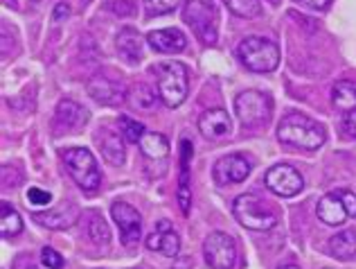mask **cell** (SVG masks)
Wrapping results in <instances>:
<instances>
[{
  "label": "cell",
  "instance_id": "2",
  "mask_svg": "<svg viewBox=\"0 0 356 269\" xmlns=\"http://www.w3.org/2000/svg\"><path fill=\"white\" fill-rule=\"evenodd\" d=\"M241 63L252 72H273L280 63V48L275 41L264 36H246L237 45Z\"/></svg>",
  "mask_w": 356,
  "mask_h": 269
},
{
  "label": "cell",
  "instance_id": "7",
  "mask_svg": "<svg viewBox=\"0 0 356 269\" xmlns=\"http://www.w3.org/2000/svg\"><path fill=\"white\" fill-rule=\"evenodd\" d=\"M235 114L239 118V123L248 129H257L264 127L270 114H273V105H270V98L264 95L259 91H243L235 100Z\"/></svg>",
  "mask_w": 356,
  "mask_h": 269
},
{
  "label": "cell",
  "instance_id": "4",
  "mask_svg": "<svg viewBox=\"0 0 356 269\" xmlns=\"http://www.w3.org/2000/svg\"><path fill=\"white\" fill-rule=\"evenodd\" d=\"M232 213L241 226H246L250 231H268L277 224V215L270 210L257 194H239L232 203Z\"/></svg>",
  "mask_w": 356,
  "mask_h": 269
},
{
  "label": "cell",
  "instance_id": "27",
  "mask_svg": "<svg viewBox=\"0 0 356 269\" xmlns=\"http://www.w3.org/2000/svg\"><path fill=\"white\" fill-rule=\"evenodd\" d=\"M88 236L95 245H106L111 240V231L106 226V222L102 215H97V213H92L88 217Z\"/></svg>",
  "mask_w": 356,
  "mask_h": 269
},
{
  "label": "cell",
  "instance_id": "32",
  "mask_svg": "<svg viewBox=\"0 0 356 269\" xmlns=\"http://www.w3.org/2000/svg\"><path fill=\"white\" fill-rule=\"evenodd\" d=\"M41 261H43V265L48 267V269H63V258L54 252V249H50V247H43L41 249Z\"/></svg>",
  "mask_w": 356,
  "mask_h": 269
},
{
  "label": "cell",
  "instance_id": "3",
  "mask_svg": "<svg viewBox=\"0 0 356 269\" xmlns=\"http://www.w3.org/2000/svg\"><path fill=\"white\" fill-rule=\"evenodd\" d=\"M156 86H158V98L163 100V105L170 109L181 107L187 100V68L178 61H165L156 70Z\"/></svg>",
  "mask_w": 356,
  "mask_h": 269
},
{
  "label": "cell",
  "instance_id": "29",
  "mask_svg": "<svg viewBox=\"0 0 356 269\" xmlns=\"http://www.w3.org/2000/svg\"><path fill=\"white\" fill-rule=\"evenodd\" d=\"M129 100H131V105H134L136 109L149 111V109H154V105H156V93L152 89H147V86H138L129 95Z\"/></svg>",
  "mask_w": 356,
  "mask_h": 269
},
{
  "label": "cell",
  "instance_id": "23",
  "mask_svg": "<svg viewBox=\"0 0 356 269\" xmlns=\"http://www.w3.org/2000/svg\"><path fill=\"white\" fill-rule=\"evenodd\" d=\"M330 254L336 261H350L356 256V229L341 231L330 240Z\"/></svg>",
  "mask_w": 356,
  "mask_h": 269
},
{
  "label": "cell",
  "instance_id": "35",
  "mask_svg": "<svg viewBox=\"0 0 356 269\" xmlns=\"http://www.w3.org/2000/svg\"><path fill=\"white\" fill-rule=\"evenodd\" d=\"M339 192H341V197H343L345 208H348V215L356 217V194L350 192V190H339Z\"/></svg>",
  "mask_w": 356,
  "mask_h": 269
},
{
  "label": "cell",
  "instance_id": "40",
  "mask_svg": "<svg viewBox=\"0 0 356 269\" xmlns=\"http://www.w3.org/2000/svg\"><path fill=\"white\" fill-rule=\"evenodd\" d=\"M30 3H39V0H30Z\"/></svg>",
  "mask_w": 356,
  "mask_h": 269
},
{
  "label": "cell",
  "instance_id": "24",
  "mask_svg": "<svg viewBox=\"0 0 356 269\" xmlns=\"http://www.w3.org/2000/svg\"><path fill=\"white\" fill-rule=\"evenodd\" d=\"M332 100L334 107L343 111V114L356 111V84H352V82H339L332 91Z\"/></svg>",
  "mask_w": 356,
  "mask_h": 269
},
{
  "label": "cell",
  "instance_id": "30",
  "mask_svg": "<svg viewBox=\"0 0 356 269\" xmlns=\"http://www.w3.org/2000/svg\"><path fill=\"white\" fill-rule=\"evenodd\" d=\"M178 3H181V0H145V9L149 16H165V14H172L178 7Z\"/></svg>",
  "mask_w": 356,
  "mask_h": 269
},
{
  "label": "cell",
  "instance_id": "39",
  "mask_svg": "<svg viewBox=\"0 0 356 269\" xmlns=\"http://www.w3.org/2000/svg\"><path fill=\"white\" fill-rule=\"evenodd\" d=\"M90 3V0H81V5H88Z\"/></svg>",
  "mask_w": 356,
  "mask_h": 269
},
{
  "label": "cell",
  "instance_id": "22",
  "mask_svg": "<svg viewBox=\"0 0 356 269\" xmlns=\"http://www.w3.org/2000/svg\"><path fill=\"white\" fill-rule=\"evenodd\" d=\"M138 145L147 159H152V161H163L167 159V154H170V141H167L163 134H156V132H145Z\"/></svg>",
  "mask_w": 356,
  "mask_h": 269
},
{
  "label": "cell",
  "instance_id": "41",
  "mask_svg": "<svg viewBox=\"0 0 356 269\" xmlns=\"http://www.w3.org/2000/svg\"><path fill=\"white\" fill-rule=\"evenodd\" d=\"M30 269H36V267H30Z\"/></svg>",
  "mask_w": 356,
  "mask_h": 269
},
{
  "label": "cell",
  "instance_id": "13",
  "mask_svg": "<svg viewBox=\"0 0 356 269\" xmlns=\"http://www.w3.org/2000/svg\"><path fill=\"white\" fill-rule=\"evenodd\" d=\"M147 249L152 252H158L163 256H170L174 258L178 252H181V238L172 229V224L167 220H161L154 229V233L147 238Z\"/></svg>",
  "mask_w": 356,
  "mask_h": 269
},
{
  "label": "cell",
  "instance_id": "12",
  "mask_svg": "<svg viewBox=\"0 0 356 269\" xmlns=\"http://www.w3.org/2000/svg\"><path fill=\"white\" fill-rule=\"evenodd\" d=\"M88 95L106 107H118L122 102L129 100L127 86L122 84V82L108 79V77H92L88 82Z\"/></svg>",
  "mask_w": 356,
  "mask_h": 269
},
{
  "label": "cell",
  "instance_id": "8",
  "mask_svg": "<svg viewBox=\"0 0 356 269\" xmlns=\"http://www.w3.org/2000/svg\"><path fill=\"white\" fill-rule=\"evenodd\" d=\"M203 256H205V263L212 269H232L237 263V245L228 233L214 231V233L205 238Z\"/></svg>",
  "mask_w": 356,
  "mask_h": 269
},
{
  "label": "cell",
  "instance_id": "6",
  "mask_svg": "<svg viewBox=\"0 0 356 269\" xmlns=\"http://www.w3.org/2000/svg\"><path fill=\"white\" fill-rule=\"evenodd\" d=\"M183 21L192 27L203 43L212 45L217 41V7L212 0H185Z\"/></svg>",
  "mask_w": 356,
  "mask_h": 269
},
{
  "label": "cell",
  "instance_id": "11",
  "mask_svg": "<svg viewBox=\"0 0 356 269\" xmlns=\"http://www.w3.org/2000/svg\"><path fill=\"white\" fill-rule=\"evenodd\" d=\"M252 170L250 161L246 156L241 154H228V156H221V159L214 163V179L221 185H228V183H241L243 179L248 177Z\"/></svg>",
  "mask_w": 356,
  "mask_h": 269
},
{
  "label": "cell",
  "instance_id": "21",
  "mask_svg": "<svg viewBox=\"0 0 356 269\" xmlns=\"http://www.w3.org/2000/svg\"><path fill=\"white\" fill-rule=\"evenodd\" d=\"M97 143H99L102 156L106 159V163H111V165L124 163V143H122V138L115 132H111V129H102Z\"/></svg>",
  "mask_w": 356,
  "mask_h": 269
},
{
  "label": "cell",
  "instance_id": "9",
  "mask_svg": "<svg viewBox=\"0 0 356 269\" xmlns=\"http://www.w3.org/2000/svg\"><path fill=\"white\" fill-rule=\"evenodd\" d=\"M264 183L268 190H273L280 197H296V194L302 190L305 179L296 168L282 163V165H273V168L266 172Z\"/></svg>",
  "mask_w": 356,
  "mask_h": 269
},
{
  "label": "cell",
  "instance_id": "25",
  "mask_svg": "<svg viewBox=\"0 0 356 269\" xmlns=\"http://www.w3.org/2000/svg\"><path fill=\"white\" fill-rule=\"evenodd\" d=\"M23 231V220L21 215L14 210L12 203L3 201V206H0V233H3V238H14Z\"/></svg>",
  "mask_w": 356,
  "mask_h": 269
},
{
  "label": "cell",
  "instance_id": "18",
  "mask_svg": "<svg viewBox=\"0 0 356 269\" xmlns=\"http://www.w3.org/2000/svg\"><path fill=\"white\" fill-rule=\"evenodd\" d=\"M199 129L205 138H223L230 132V116L223 109H210L199 118Z\"/></svg>",
  "mask_w": 356,
  "mask_h": 269
},
{
  "label": "cell",
  "instance_id": "33",
  "mask_svg": "<svg viewBox=\"0 0 356 269\" xmlns=\"http://www.w3.org/2000/svg\"><path fill=\"white\" fill-rule=\"evenodd\" d=\"M341 134L348 141H356V111L345 114V118L341 120Z\"/></svg>",
  "mask_w": 356,
  "mask_h": 269
},
{
  "label": "cell",
  "instance_id": "16",
  "mask_svg": "<svg viewBox=\"0 0 356 269\" xmlns=\"http://www.w3.org/2000/svg\"><path fill=\"white\" fill-rule=\"evenodd\" d=\"M88 114L81 105H77L74 100H61L57 105V116H54V125L59 132H72L79 129L81 125H86Z\"/></svg>",
  "mask_w": 356,
  "mask_h": 269
},
{
  "label": "cell",
  "instance_id": "19",
  "mask_svg": "<svg viewBox=\"0 0 356 269\" xmlns=\"http://www.w3.org/2000/svg\"><path fill=\"white\" fill-rule=\"evenodd\" d=\"M118 54L131 66L143 59V36L138 34V30L134 27H124L120 34H118Z\"/></svg>",
  "mask_w": 356,
  "mask_h": 269
},
{
  "label": "cell",
  "instance_id": "37",
  "mask_svg": "<svg viewBox=\"0 0 356 269\" xmlns=\"http://www.w3.org/2000/svg\"><path fill=\"white\" fill-rule=\"evenodd\" d=\"M54 21H61V18H68L70 16V7L68 5H63V3H59L57 7H54Z\"/></svg>",
  "mask_w": 356,
  "mask_h": 269
},
{
  "label": "cell",
  "instance_id": "5",
  "mask_svg": "<svg viewBox=\"0 0 356 269\" xmlns=\"http://www.w3.org/2000/svg\"><path fill=\"white\" fill-rule=\"evenodd\" d=\"M63 163L79 188L88 192H95L99 188L102 174H99L95 156L88 150H83V147H70V150L63 152Z\"/></svg>",
  "mask_w": 356,
  "mask_h": 269
},
{
  "label": "cell",
  "instance_id": "14",
  "mask_svg": "<svg viewBox=\"0 0 356 269\" xmlns=\"http://www.w3.org/2000/svg\"><path fill=\"white\" fill-rule=\"evenodd\" d=\"M34 222H39L45 229H70L79 220V208L74 203H61L59 208H50L45 213H34Z\"/></svg>",
  "mask_w": 356,
  "mask_h": 269
},
{
  "label": "cell",
  "instance_id": "1",
  "mask_svg": "<svg viewBox=\"0 0 356 269\" xmlns=\"http://www.w3.org/2000/svg\"><path fill=\"white\" fill-rule=\"evenodd\" d=\"M277 138L284 145L314 152L318 147L325 145L327 132L321 123H316V120L307 116H286L277 127Z\"/></svg>",
  "mask_w": 356,
  "mask_h": 269
},
{
  "label": "cell",
  "instance_id": "36",
  "mask_svg": "<svg viewBox=\"0 0 356 269\" xmlns=\"http://www.w3.org/2000/svg\"><path fill=\"white\" fill-rule=\"evenodd\" d=\"M296 3H300L302 7H309V9H325L332 0H296Z\"/></svg>",
  "mask_w": 356,
  "mask_h": 269
},
{
  "label": "cell",
  "instance_id": "26",
  "mask_svg": "<svg viewBox=\"0 0 356 269\" xmlns=\"http://www.w3.org/2000/svg\"><path fill=\"white\" fill-rule=\"evenodd\" d=\"M226 7L239 18H257L261 14L259 0H223Z\"/></svg>",
  "mask_w": 356,
  "mask_h": 269
},
{
  "label": "cell",
  "instance_id": "34",
  "mask_svg": "<svg viewBox=\"0 0 356 269\" xmlns=\"http://www.w3.org/2000/svg\"><path fill=\"white\" fill-rule=\"evenodd\" d=\"M108 7L113 9V14L118 16H134V9H136V5L131 3V0H113V3H108Z\"/></svg>",
  "mask_w": 356,
  "mask_h": 269
},
{
  "label": "cell",
  "instance_id": "38",
  "mask_svg": "<svg viewBox=\"0 0 356 269\" xmlns=\"http://www.w3.org/2000/svg\"><path fill=\"white\" fill-rule=\"evenodd\" d=\"M277 269H300V267H296V265H282V267H277Z\"/></svg>",
  "mask_w": 356,
  "mask_h": 269
},
{
  "label": "cell",
  "instance_id": "28",
  "mask_svg": "<svg viewBox=\"0 0 356 269\" xmlns=\"http://www.w3.org/2000/svg\"><path fill=\"white\" fill-rule=\"evenodd\" d=\"M120 129H122V136H124L129 143H140V138L145 134L143 123H138V120L129 118V116L120 118Z\"/></svg>",
  "mask_w": 356,
  "mask_h": 269
},
{
  "label": "cell",
  "instance_id": "17",
  "mask_svg": "<svg viewBox=\"0 0 356 269\" xmlns=\"http://www.w3.org/2000/svg\"><path fill=\"white\" fill-rule=\"evenodd\" d=\"M316 213H318V217H321L325 224H330V226H341L343 222L350 217L348 215V208H345L343 197H341L339 190L325 194V197L318 201Z\"/></svg>",
  "mask_w": 356,
  "mask_h": 269
},
{
  "label": "cell",
  "instance_id": "15",
  "mask_svg": "<svg viewBox=\"0 0 356 269\" xmlns=\"http://www.w3.org/2000/svg\"><path fill=\"white\" fill-rule=\"evenodd\" d=\"M147 41L149 45L156 50V52H163V54H178L185 50L187 39L181 30L176 27H167V30H154L147 34Z\"/></svg>",
  "mask_w": 356,
  "mask_h": 269
},
{
  "label": "cell",
  "instance_id": "42",
  "mask_svg": "<svg viewBox=\"0 0 356 269\" xmlns=\"http://www.w3.org/2000/svg\"><path fill=\"white\" fill-rule=\"evenodd\" d=\"M273 3H275V0H273Z\"/></svg>",
  "mask_w": 356,
  "mask_h": 269
},
{
  "label": "cell",
  "instance_id": "10",
  "mask_svg": "<svg viewBox=\"0 0 356 269\" xmlns=\"http://www.w3.org/2000/svg\"><path fill=\"white\" fill-rule=\"evenodd\" d=\"M111 215H113L115 224L120 229V238L124 245H136L140 240V233H143V217H140V213L129 206L127 201H115L113 206H111Z\"/></svg>",
  "mask_w": 356,
  "mask_h": 269
},
{
  "label": "cell",
  "instance_id": "31",
  "mask_svg": "<svg viewBox=\"0 0 356 269\" xmlns=\"http://www.w3.org/2000/svg\"><path fill=\"white\" fill-rule=\"evenodd\" d=\"M25 199L32 203V206L41 208V206H48L52 201V194L48 190H41V188H30L25 192Z\"/></svg>",
  "mask_w": 356,
  "mask_h": 269
},
{
  "label": "cell",
  "instance_id": "20",
  "mask_svg": "<svg viewBox=\"0 0 356 269\" xmlns=\"http://www.w3.org/2000/svg\"><path fill=\"white\" fill-rule=\"evenodd\" d=\"M192 143L183 141L181 145V181H178V203H181L183 215L190 213L192 197H190V156H192Z\"/></svg>",
  "mask_w": 356,
  "mask_h": 269
}]
</instances>
